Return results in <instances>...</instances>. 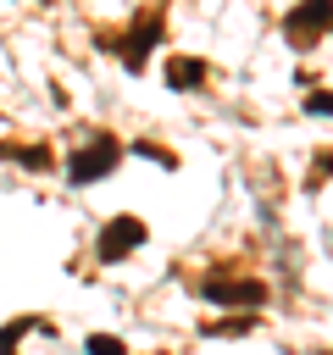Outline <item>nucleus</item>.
Segmentation results:
<instances>
[{"instance_id": "6e6552de", "label": "nucleus", "mask_w": 333, "mask_h": 355, "mask_svg": "<svg viewBox=\"0 0 333 355\" xmlns=\"http://www.w3.org/2000/svg\"><path fill=\"white\" fill-rule=\"evenodd\" d=\"M305 111L311 116H333V94H305Z\"/></svg>"}, {"instance_id": "f03ea898", "label": "nucleus", "mask_w": 333, "mask_h": 355, "mask_svg": "<svg viewBox=\"0 0 333 355\" xmlns=\"http://www.w3.org/2000/svg\"><path fill=\"white\" fill-rule=\"evenodd\" d=\"M327 28H333V0H300V6L283 17V39H289L294 50H311Z\"/></svg>"}, {"instance_id": "7ed1b4c3", "label": "nucleus", "mask_w": 333, "mask_h": 355, "mask_svg": "<svg viewBox=\"0 0 333 355\" xmlns=\"http://www.w3.org/2000/svg\"><path fill=\"white\" fill-rule=\"evenodd\" d=\"M144 244V222L139 216H111V227L100 233V244H94V255L111 266V261H122L128 250H139Z\"/></svg>"}, {"instance_id": "f257e3e1", "label": "nucleus", "mask_w": 333, "mask_h": 355, "mask_svg": "<svg viewBox=\"0 0 333 355\" xmlns=\"http://www.w3.org/2000/svg\"><path fill=\"white\" fill-rule=\"evenodd\" d=\"M117 161H122V144L111 133H89V144L67 161V183H100L117 172Z\"/></svg>"}, {"instance_id": "0eeeda50", "label": "nucleus", "mask_w": 333, "mask_h": 355, "mask_svg": "<svg viewBox=\"0 0 333 355\" xmlns=\"http://www.w3.org/2000/svg\"><path fill=\"white\" fill-rule=\"evenodd\" d=\"M83 349H89V355H128V349H122V338H111V333H94Z\"/></svg>"}, {"instance_id": "423d86ee", "label": "nucleus", "mask_w": 333, "mask_h": 355, "mask_svg": "<svg viewBox=\"0 0 333 355\" xmlns=\"http://www.w3.org/2000/svg\"><path fill=\"white\" fill-rule=\"evenodd\" d=\"M205 72H211V67L194 61V55H172V61H166V83H172V89H200Z\"/></svg>"}, {"instance_id": "39448f33", "label": "nucleus", "mask_w": 333, "mask_h": 355, "mask_svg": "<svg viewBox=\"0 0 333 355\" xmlns=\"http://www.w3.org/2000/svg\"><path fill=\"white\" fill-rule=\"evenodd\" d=\"M205 300H222V305H261L266 288L261 283H228V277H205Z\"/></svg>"}, {"instance_id": "20e7f679", "label": "nucleus", "mask_w": 333, "mask_h": 355, "mask_svg": "<svg viewBox=\"0 0 333 355\" xmlns=\"http://www.w3.org/2000/svg\"><path fill=\"white\" fill-rule=\"evenodd\" d=\"M155 39H161V22H155V17H144L139 28H128V39H122V61L139 72V67L150 61V44H155Z\"/></svg>"}]
</instances>
